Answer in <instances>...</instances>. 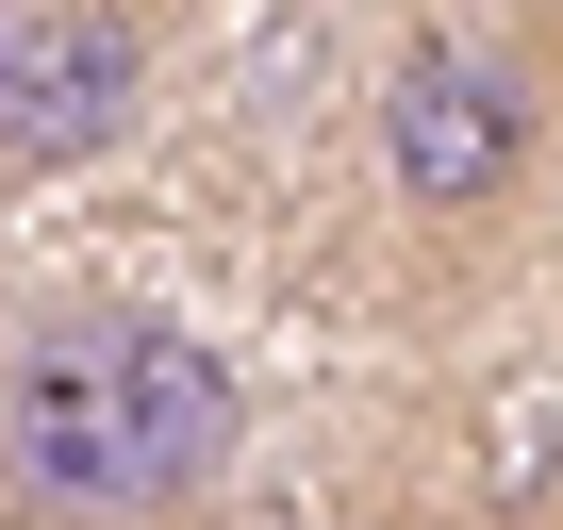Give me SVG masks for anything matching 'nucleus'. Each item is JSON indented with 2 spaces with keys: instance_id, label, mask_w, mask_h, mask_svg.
<instances>
[{
  "instance_id": "f257e3e1",
  "label": "nucleus",
  "mask_w": 563,
  "mask_h": 530,
  "mask_svg": "<svg viewBox=\"0 0 563 530\" xmlns=\"http://www.w3.org/2000/svg\"><path fill=\"white\" fill-rule=\"evenodd\" d=\"M249 464V382L150 299H51L0 332V530H199Z\"/></svg>"
},
{
  "instance_id": "f03ea898",
  "label": "nucleus",
  "mask_w": 563,
  "mask_h": 530,
  "mask_svg": "<svg viewBox=\"0 0 563 530\" xmlns=\"http://www.w3.org/2000/svg\"><path fill=\"white\" fill-rule=\"evenodd\" d=\"M365 133H382L398 216L464 249V232H497V216L547 183V67H530L497 18H415V34L382 51Z\"/></svg>"
},
{
  "instance_id": "7ed1b4c3",
  "label": "nucleus",
  "mask_w": 563,
  "mask_h": 530,
  "mask_svg": "<svg viewBox=\"0 0 563 530\" xmlns=\"http://www.w3.org/2000/svg\"><path fill=\"white\" fill-rule=\"evenodd\" d=\"M150 18L133 0H0V166L67 183L150 133Z\"/></svg>"
},
{
  "instance_id": "20e7f679",
  "label": "nucleus",
  "mask_w": 563,
  "mask_h": 530,
  "mask_svg": "<svg viewBox=\"0 0 563 530\" xmlns=\"http://www.w3.org/2000/svg\"><path fill=\"white\" fill-rule=\"evenodd\" d=\"M547 67H563V0H547Z\"/></svg>"
},
{
  "instance_id": "39448f33",
  "label": "nucleus",
  "mask_w": 563,
  "mask_h": 530,
  "mask_svg": "<svg viewBox=\"0 0 563 530\" xmlns=\"http://www.w3.org/2000/svg\"><path fill=\"white\" fill-rule=\"evenodd\" d=\"M299 530H365V514H299Z\"/></svg>"
}]
</instances>
